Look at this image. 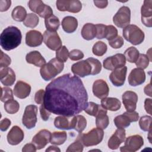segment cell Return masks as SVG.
<instances>
[{"instance_id": "obj_1", "label": "cell", "mask_w": 152, "mask_h": 152, "mask_svg": "<svg viewBox=\"0 0 152 152\" xmlns=\"http://www.w3.org/2000/svg\"><path fill=\"white\" fill-rule=\"evenodd\" d=\"M87 100V92L81 79L66 74L46 87L43 104L50 113L71 117L84 110Z\"/></svg>"}, {"instance_id": "obj_2", "label": "cell", "mask_w": 152, "mask_h": 152, "mask_svg": "<svg viewBox=\"0 0 152 152\" xmlns=\"http://www.w3.org/2000/svg\"><path fill=\"white\" fill-rule=\"evenodd\" d=\"M22 35L19 28L15 26L5 28L0 36V45L5 50H11L17 48L21 42Z\"/></svg>"}, {"instance_id": "obj_3", "label": "cell", "mask_w": 152, "mask_h": 152, "mask_svg": "<svg viewBox=\"0 0 152 152\" xmlns=\"http://www.w3.org/2000/svg\"><path fill=\"white\" fill-rule=\"evenodd\" d=\"M64 68V62L55 58L50 59L47 64L42 66L40 69V73L44 80L49 81L61 73Z\"/></svg>"}, {"instance_id": "obj_4", "label": "cell", "mask_w": 152, "mask_h": 152, "mask_svg": "<svg viewBox=\"0 0 152 152\" xmlns=\"http://www.w3.org/2000/svg\"><path fill=\"white\" fill-rule=\"evenodd\" d=\"M104 136L103 130L99 128H93L86 134L80 132L77 137L83 145L90 147L96 145L102 142Z\"/></svg>"}, {"instance_id": "obj_5", "label": "cell", "mask_w": 152, "mask_h": 152, "mask_svg": "<svg viewBox=\"0 0 152 152\" xmlns=\"http://www.w3.org/2000/svg\"><path fill=\"white\" fill-rule=\"evenodd\" d=\"M123 36L125 39L132 44L138 45L144 40V32L136 25L129 24L123 29Z\"/></svg>"}, {"instance_id": "obj_6", "label": "cell", "mask_w": 152, "mask_h": 152, "mask_svg": "<svg viewBox=\"0 0 152 152\" xmlns=\"http://www.w3.org/2000/svg\"><path fill=\"white\" fill-rule=\"evenodd\" d=\"M37 107L34 104H30L26 107L22 118V122L27 129L33 128L37 123Z\"/></svg>"}, {"instance_id": "obj_7", "label": "cell", "mask_w": 152, "mask_h": 152, "mask_svg": "<svg viewBox=\"0 0 152 152\" xmlns=\"http://www.w3.org/2000/svg\"><path fill=\"white\" fill-rule=\"evenodd\" d=\"M139 119L138 113L134 111L125 112L122 115L116 116L113 120L115 126L118 128H125L128 127L131 122H137Z\"/></svg>"}, {"instance_id": "obj_8", "label": "cell", "mask_w": 152, "mask_h": 152, "mask_svg": "<svg viewBox=\"0 0 152 152\" xmlns=\"http://www.w3.org/2000/svg\"><path fill=\"white\" fill-rule=\"evenodd\" d=\"M131 21V10L126 6L121 7L113 17V23L119 28H125Z\"/></svg>"}, {"instance_id": "obj_9", "label": "cell", "mask_w": 152, "mask_h": 152, "mask_svg": "<svg viewBox=\"0 0 152 152\" xmlns=\"http://www.w3.org/2000/svg\"><path fill=\"white\" fill-rule=\"evenodd\" d=\"M144 144L143 138L140 135L128 137L125 140V145L121 147V152H135L138 151Z\"/></svg>"}, {"instance_id": "obj_10", "label": "cell", "mask_w": 152, "mask_h": 152, "mask_svg": "<svg viewBox=\"0 0 152 152\" xmlns=\"http://www.w3.org/2000/svg\"><path fill=\"white\" fill-rule=\"evenodd\" d=\"M125 64L126 59L124 55L122 53H116L115 55L109 56L103 62V67L106 69L110 71L121 68L125 66Z\"/></svg>"}, {"instance_id": "obj_11", "label": "cell", "mask_w": 152, "mask_h": 152, "mask_svg": "<svg viewBox=\"0 0 152 152\" xmlns=\"http://www.w3.org/2000/svg\"><path fill=\"white\" fill-rule=\"evenodd\" d=\"M57 9L60 11L79 12L82 9L81 2L78 0H58L56 2Z\"/></svg>"}, {"instance_id": "obj_12", "label": "cell", "mask_w": 152, "mask_h": 152, "mask_svg": "<svg viewBox=\"0 0 152 152\" xmlns=\"http://www.w3.org/2000/svg\"><path fill=\"white\" fill-rule=\"evenodd\" d=\"M43 42L46 46L52 50H57L62 46V41L56 31L46 30L43 33Z\"/></svg>"}, {"instance_id": "obj_13", "label": "cell", "mask_w": 152, "mask_h": 152, "mask_svg": "<svg viewBox=\"0 0 152 152\" xmlns=\"http://www.w3.org/2000/svg\"><path fill=\"white\" fill-rule=\"evenodd\" d=\"M72 72L80 77L91 75V66L87 60H83L74 64L71 66Z\"/></svg>"}, {"instance_id": "obj_14", "label": "cell", "mask_w": 152, "mask_h": 152, "mask_svg": "<svg viewBox=\"0 0 152 152\" xmlns=\"http://www.w3.org/2000/svg\"><path fill=\"white\" fill-rule=\"evenodd\" d=\"M51 135L49 131L43 129L39 131L33 137L32 142L35 145L37 150L43 148L50 142Z\"/></svg>"}, {"instance_id": "obj_15", "label": "cell", "mask_w": 152, "mask_h": 152, "mask_svg": "<svg viewBox=\"0 0 152 152\" xmlns=\"http://www.w3.org/2000/svg\"><path fill=\"white\" fill-rule=\"evenodd\" d=\"M127 67L124 66L121 68L115 69L109 75V80L116 87H121L125 83Z\"/></svg>"}, {"instance_id": "obj_16", "label": "cell", "mask_w": 152, "mask_h": 152, "mask_svg": "<svg viewBox=\"0 0 152 152\" xmlns=\"http://www.w3.org/2000/svg\"><path fill=\"white\" fill-rule=\"evenodd\" d=\"M122 103L127 112L134 111L137 108L138 96L136 93L132 91H126L122 96Z\"/></svg>"}, {"instance_id": "obj_17", "label": "cell", "mask_w": 152, "mask_h": 152, "mask_svg": "<svg viewBox=\"0 0 152 152\" xmlns=\"http://www.w3.org/2000/svg\"><path fill=\"white\" fill-rule=\"evenodd\" d=\"M126 138V132L124 128H118L108 141V147L111 150H116L124 142Z\"/></svg>"}, {"instance_id": "obj_18", "label": "cell", "mask_w": 152, "mask_h": 152, "mask_svg": "<svg viewBox=\"0 0 152 152\" xmlns=\"http://www.w3.org/2000/svg\"><path fill=\"white\" fill-rule=\"evenodd\" d=\"M141 22L148 27L152 26V1L146 0L144 1V4L141 8Z\"/></svg>"}, {"instance_id": "obj_19", "label": "cell", "mask_w": 152, "mask_h": 152, "mask_svg": "<svg viewBox=\"0 0 152 152\" xmlns=\"http://www.w3.org/2000/svg\"><path fill=\"white\" fill-rule=\"evenodd\" d=\"M145 73L142 69L136 68L131 70L128 78V81L131 86H138L145 81Z\"/></svg>"}, {"instance_id": "obj_20", "label": "cell", "mask_w": 152, "mask_h": 152, "mask_svg": "<svg viewBox=\"0 0 152 152\" xmlns=\"http://www.w3.org/2000/svg\"><path fill=\"white\" fill-rule=\"evenodd\" d=\"M109 88L107 83L102 79L96 80L93 84V93L96 97L102 99L107 97Z\"/></svg>"}, {"instance_id": "obj_21", "label": "cell", "mask_w": 152, "mask_h": 152, "mask_svg": "<svg viewBox=\"0 0 152 152\" xmlns=\"http://www.w3.org/2000/svg\"><path fill=\"white\" fill-rule=\"evenodd\" d=\"M24 134L23 130L18 126H13L7 134V141L12 145L20 144L24 139Z\"/></svg>"}, {"instance_id": "obj_22", "label": "cell", "mask_w": 152, "mask_h": 152, "mask_svg": "<svg viewBox=\"0 0 152 152\" xmlns=\"http://www.w3.org/2000/svg\"><path fill=\"white\" fill-rule=\"evenodd\" d=\"M43 40V36L37 30H31L26 33V43L30 47L39 46L42 45Z\"/></svg>"}, {"instance_id": "obj_23", "label": "cell", "mask_w": 152, "mask_h": 152, "mask_svg": "<svg viewBox=\"0 0 152 152\" xmlns=\"http://www.w3.org/2000/svg\"><path fill=\"white\" fill-rule=\"evenodd\" d=\"M0 80L5 86H11L15 81L14 71L9 67L0 68Z\"/></svg>"}, {"instance_id": "obj_24", "label": "cell", "mask_w": 152, "mask_h": 152, "mask_svg": "<svg viewBox=\"0 0 152 152\" xmlns=\"http://www.w3.org/2000/svg\"><path fill=\"white\" fill-rule=\"evenodd\" d=\"M30 91V85L23 81H17L14 88V95L17 97L21 99L27 97L29 96Z\"/></svg>"}, {"instance_id": "obj_25", "label": "cell", "mask_w": 152, "mask_h": 152, "mask_svg": "<svg viewBox=\"0 0 152 152\" xmlns=\"http://www.w3.org/2000/svg\"><path fill=\"white\" fill-rule=\"evenodd\" d=\"M26 60L27 63L37 67H42L46 64V60L41 53L37 50H33L26 55Z\"/></svg>"}, {"instance_id": "obj_26", "label": "cell", "mask_w": 152, "mask_h": 152, "mask_svg": "<svg viewBox=\"0 0 152 152\" xmlns=\"http://www.w3.org/2000/svg\"><path fill=\"white\" fill-rule=\"evenodd\" d=\"M101 106L106 110L117 111L121 107V102L115 97H105L101 100Z\"/></svg>"}, {"instance_id": "obj_27", "label": "cell", "mask_w": 152, "mask_h": 152, "mask_svg": "<svg viewBox=\"0 0 152 152\" xmlns=\"http://www.w3.org/2000/svg\"><path fill=\"white\" fill-rule=\"evenodd\" d=\"M63 30L67 33L74 32L78 27V21L76 18L72 16L65 17L61 23Z\"/></svg>"}, {"instance_id": "obj_28", "label": "cell", "mask_w": 152, "mask_h": 152, "mask_svg": "<svg viewBox=\"0 0 152 152\" xmlns=\"http://www.w3.org/2000/svg\"><path fill=\"white\" fill-rule=\"evenodd\" d=\"M87 126V120L81 115H77L71 119V128L74 129L79 133L82 132Z\"/></svg>"}, {"instance_id": "obj_29", "label": "cell", "mask_w": 152, "mask_h": 152, "mask_svg": "<svg viewBox=\"0 0 152 152\" xmlns=\"http://www.w3.org/2000/svg\"><path fill=\"white\" fill-rule=\"evenodd\" d=\"M109 124V119L107 115V110L102 107L96 116V125L97 128L102 129H106Z\"/></svg>"}, {"instance_id": "obj_30", "label": "cell", "mask_w": 152, "mask_h": 152, "mask_svg": "<svg viewBox=\"0 0 152 152\" xmlns=\"http://www.w3.org/2000/svg\"><path fill=\"white\" fill-rule=\"evenodd\" d=\"M81 33L83 38L85 40L93 39L96 36V26L92 23H86L83 26Z\"/></svg>"}, {"instance_id": "obj_31", "label": "cell", "mask_w": 152, "mask_h": 152, "mask_svg": "<svg viewBox=\"0 0 152 152\" xmlns=\"http://www.w3.org/2000/svg\"><path fill=\"white\" fill-rule=\"evenodd\" d=\"M45 24L47 30L49 31H56L59 28L60 21L56 16L52 14L45 19Z\"/></svg>"}, {"instance_id": "obj_32", "label": "cell", "mask_w": 152, "mask_h": 152, "mask_svg": "<svg viewBox=\"0 0 152 152\" xmlns=\"http://www.w3.org/2000/svg\"><path fill=\"white\" fill-rule=\"evenodd\" d=\"M69 117L65 116H59L55 118L54 125L56 128L60 129H70L71 128V120H69Z\"/></svg>"}, {"instance_id": "obj_33", "label": "cell", "mask_w": 152, "mask_h": 152, "mask_svg": "<svg viewBox=\"0 0 152 152\" xmlns=\"http://www.w3.org/2000/svg\"><path fill=\"white\" fill-rule=\"evenodd\" d=\"M67 135L65 131H55L51 135L50 142L52 144L59 145L64 144Z\"/></svg>"}, {"instance_id": "obj_34", "label": "cell", "mask_w": 152, "mask_h": 152, "mask_svg": "<svg viewBox=\"0 0 152 152\" xmlns=\"http://www.w3.org/2000/svg\"><path fill=\"white\" fill-rule=\"evenodd\" d=\"M26 10L22 6L18 5L15 7L12 11L11 16L12 18L19 22L24 21L27 16Z\"/></svg>"}, {"instance_id": "obj_35", "label": "cell", "mask_w": 152, "mask_h": 152, "mask_svg": "<svg viewBox=\"0 0 152 152\" xmlns=\"http://www.w3.org/2000/svg\"><path fill=\"white\" fill-rule=\"evenodd\" d=\"M102 108V106L101 105L93 102H87L84 107V110L88 115L96 117Z\"/></svg>"}, {"instance_id": "obj_36", "label": "cell", "mask_w": 152, "mask_h": 152, "mask_svg": "<svg viewBox=\"0 0 152 152\" xmlns=\"http://www.w3.org/2000/svg\"><path fill=\"white\" fill-rule=\"evenodd\" d=\"M140 53L138 49L133 46L128 48L124 52L125 59L130 63H135L139 56Z\"/></svg>"}, {"instance_id": "obj_37", "label": "cell", "mask_w": 152, "mask_h": 152, "mask_svg": "<svg viewBox=\"0 0 152 152\" xmlns=\"http://www.w3.org/2000/svg\"><path fill=\"white\" fill-rule=\"evenodd\" d=\"M39 22V18L38 16L34 13H29L27 15L23 24L27 27L34 28L36 27Z\"/></svg>"}, {"instance_id": "obj_38", "label": "cell", "mask_w": 152, "mask_h": 152, "mask_svg": "<svg viewBox=\"0 0 152 152\" xmlns=\"http://www.w3.org/2000/svg\"><path fill=\"white\" fill-rule=\"evenodd\" d=\"M107 49V45L102 41L97 42L93 46V53L97 56H102L106 53Z\"/></svg>"}, {"instance_id": "obj_39", "label": "cell", "mask_w": 152, "mask_h": 152, "mask_svg": "<svg viewBox=\"0 0 152 152\" xmlns=\"http://www.w3.org/2000/svg\"><path fill=\"white\" fill-rule=\"evenodd\" d=\"M4 109L7 113L10 114H14L19 110L20 104L15 100L11 99L5 102Z\"/></svg>"}, {"instance_id": "obj_40", "label": "cell", "mask_w": 152, "mask_h": 152, "mask_svg": "<svg viewBox=\"0 0 152 152\" xmlns=\"http://www.w3.org/2000/svg\"><path fill=\"white\" fill-rule=\"evenodd\" d=\"M45 4L40 0H31L28 2V6L30 10L39 14L43 10Z\"/></svg>"}, {"instance_id": "obj_41", "label": "cell", "mask_w": 152, "mask_h": 152, "mask_svg": "<svg viewBox=\"0 0 152 152\" xmlns=\"http://www.w3.org/2000/svg\"><path fill=\"white\" fill-rule=\"evenodd\" d=\"M86 60L90 63L91 66V75H97L102 70V64L98 59L94 58H88Z\"/></svg>"}, {"instance_id": "obj_42", "label": "cell", "mask_w": 152, "mask_h": 152, "mask_svg": "<svg viewBox=\"0 0 152 152\" xmlns=\"http://www.w3.org/2000/svg\"><path fill=\"white\" fill-rule=\"evenodd\" d=\"M151 117L150 116L145 115L141 116L139 120V125L141 130L144 131H151Z\"/></svg>"}, {"instance_id": "obj_43", "label": "cell", "mask_w": 152, "mask_h": 152, "mask_svg": "<svg viewBox=\"0 0 152 152\" xmlns=\"http://www.w3.org/2000/svg\"><path fill=\"white\" fill-rule=\"evenodd\" d=\"M149 62L150 60L147 55L142 53H140L139 56L135 63L137 68L144 69L147 68Z\"/></svg>"}, {"instance_id": "obj_44", "label": "cell", "mask_w": 152, "mask_h": 152, "mask_svg": "<svg viewBox=\"0 0 152 152\" xmlns=\"http://www.w3.org/2000/svg\"><path fill=\"white\" fill-rule=\"evenodd\" d=\"M69 51L65 46H62L56 52V58L59 61L65 62L69 58Z\"/></svg>"}, {"instance_id": "obj_45", "label": "cell", "mask_w": 152, "mask_h": 152, "mask_svg": "<svg viewBox=\"0 0 152 152\" xmlns=\"http://www.w3.org/2000/svg\"><path fill=\"white\" fill-rule=\"evenodd\" d=\"M11 99H14L13 93L11 88L7 87H1V101L5 103Z\"/></svg>"}, {"instance_id": "obj_46", "label": "cell", "mask_w": 152, "mask_h": 152, "mask_svg": "<svg viewBox=\"0 0 152 152\" xmlns=\"http://www.w3.org/2000/svg\"><path fill=\"white\" fill-rule=\"evenodd\" d=\"M118 36V30L112 25L106 26V33L105 38L108 40H111Z\"/></svg>"}, {"instance_id": "obj_47", "label": "cell", "mask_w": 152, "mask_h": 152, "mask_svg": "<svg viewBox=\"0 0 152 152\" xmlns=\"http://www.w3.org/2000/svg\"><path fill=\"white\" fill-rule=\"evenodd\" d=\"M96 37L98 39H102L105 38L106 33V26L103 24H96Z\"/></svg>"}, {"instance_id": "obj_48", "label": "cell", "mask_w": 152, "mask_h": 152, "mask_svg": "<svg viewBox=\"0 0 152 152\" xmlns=\"http://www.w3.org/2000/svg\"><path fill=\"white\" fill-rule=\"evenodd\" d=\"M66 151H77V152H82L83 151V144L81 142V141L77 139L75 141L70 144L67 149Z\"/></svg>"}, {"instance_id": "obj_49", "label": "cell", "mask_w": 152, "mask_h": 152, "mask_svg": "<svg viewBox=\"0 0 152 152\" xmlns=\"http://www.w3.org/2000/svg\"><path fill=\"white\" fill-rule=\"evenodd\" d=\"M109 44L113 49H119L124 45V41L121 36H117L115 38L109 40Z\"/></svg>"}, {"instance_id": "obj_50", "label": "cell", "mask_w": 152, "mask_h": 152, "mask_svg": "<svg viewBox=\"0 0 152 152\" xmlns=\"http://www.w3.org/2000/svg\"><path fill=\"white\" fill-rule=\"evenodd\" d=\"M11 62V59L10 57L4 53L2 50H1V57H0V68L8 67Z\"/></svg>"}, {"instance_id": "obj_51", "label": "cell", "mask_w": 152, "mask_h": 152, "mask_svg": "<svg viewBox=\"0 0 152 152\" xmlns=\"http://www.w3.org/2000/svg\"><path fill=\"white\" fill-rule=\"evenodd\" d=\"M69 58L72 61H78L84 58V53L78 49H73L69 53Z\"/></svg>"}, {"instance_id": "obj_52", "label": "cell", "mask_w": 152, "mask_h": 152, "mask_svg": "<svg viewBox=\"0 0 152 152\" xmlns=\"http://www.w3.org/2000/svg\"><path fill=\"white\" fill-rule=\"evenodd\" d=\"M45 91L43 89L38 90L34 95V100L37 104H43L44 102Z\"/></svg>"}, {"instance_id": "obj_53", "label": "cell", "mask_w": 152, "mask_h": 152, "mask_svg": "<svg viewBox=\"0 0 152 152\" xmlns=\"http://www.w3.org/2000/svg\"><path fill=\"white\" fill-rule=\"evenodd\" d=\"M39 110H40V116L42 120L45 121H48L50 115V112L45 108L43 104H42L41 106H40Z\"/></svg>"}, {"instance_id": "obj_54", "label": "cell", "mask_w": 152, "mask_h": 152, "mask_svg": "<svg viewBox=\"0 0 152 152\" xmlns=\"http://www.w3.org/2000/svg\"><path fill=\"white\" fill-rule=\"evenodd\" d=\"M11 121L7 118L2 119L0 122V129L2 131H7L11 125Z\"/></svg>"}, {"instance_id": "obj_55", "label": "cell", "mask_w": 152, "mask_h": 152, "mask_svg": "<svg viewBox=\"0 0 152 152\" xmlns=\"http://www.w3.org/2000/svg\"><path fill=\"white\" fill-rule=\"evenodd\" d=\"M11 1H7V0H1L0 1V11L1 12L6 11L8 10V8L11 7Z\"/></svg>"}, {"instance_id": "obj_56", "label": "cell", "mask_w": 152, "mask_h": 152, "mask_svg": "<svg viewBox=\"0 0 152 152\" xmlns=\"http://www.w3.org/2000/svg\"><path fill=\"white\" fill-rule=\"evenodd\" d=\"M37 148L33 143L26 144L22 149L23 152H35Z\"/></svg>"}, {"instance_id": "obj_57", "label": "cell", "mask_w": 152, "mask_h": 152, "mask_svg": "<svg viewBox=\"0 0 152 152\" xmlns=\"http://www.w3.org/2000/svg\"><path fill=\"white\" fill-rule=\"evenodd\" d=\"M144 108L147 113L151 115V99H146L144 102Z\"/></svg>"}, {"instance_id": "obj_58", "label": "cell", "mask_w": 152, "mask_h": 152, "mask_svg": "<svg viewBox=\"0 0 152 152\" xmlns=\"http://www.w3.org/2000/svg\"><path fill=\"white\" fill-rule=\"evenodd\" d=\"M94 5L99 8H104L107 6L108 1H94Z\"/></svg>"}, {"instance_id": "obj_59", "label": "cell", "mask_w": 152, "mask_h": 152, "mask_svg": "<svg viewBox=\"0 0 152 152\" xmlns=\"http://www.w3.org/2000/svg\"><path fill=\"white\" fill-rule=\"evenodd\" d=\"M144 93H145L147 95H148V96L151 97L152 95H151V83H149L148 84L146 85V86L144 87Z\"/></svg>"}, {"instance_id": "obj_60", "label": "cell", "mask_w": 152, "mask_h": 152, "mask_svg": "<svg viewBox=\"0 0 152 152\" xmlns=\"http://www.w3.org/2000/svg\"><path fill=\"white\" fill-rule=\"evenodd\" d=\"M46 152L48 151H55V152H60L61 150L56 146H53V145H50L49 146L46 150Z\"/></svg>"}]
</instances>
